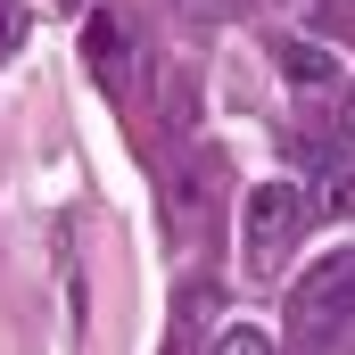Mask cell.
I'll return each instance as SVG.
<instances>
[{
    "instance_id": "6",
    "label": "cell",
    "mask_w": 355,
    "mask_h": 355,
    "mask_svg": "<svg viewBox=\"0 0 355 355\" xmlns=\"http://www.w3.org/2000/svg\"><path fill=\"white\" fill-rule=\"evenodd\" d=\"M314 198H322V215H355V157H331Z\"/></svg>"
},
{
    "instance_id": "1",
    "label": "cell",
    "mask_w": 355,
    "mask_h": 355,
    "mask_svg": "<svg viewBox=\"0 0 355 355\" xmlns=\"http://www.w3.org/2000/svg\"><path fill=\"white\" fill-rule=\"evenodd\" d=\"M289 339L297 347H347L355 339V257H322L289 289Z\"/></svg>"
},
{
    "instance_id": "11",
    "label": "cell",
    "mask_w": 355,
    "mask_h": 355,
    "mask_svg": "<svg viewBox=\"0 0 355 355\" xmlns=\"http://www.w3.org/2000/svg\"><path fill=\"white\" fill-rule=\"evenodd\" d=\"M289 8H297V0H289Z\"/></svg>"
},
{
    "instance_id": "9",
    "label": "cell",
    "mask_w": 355,
    "mask_h": 355,
    "mask_svg": "<svg viewBox=\"0 0 355 355\" xmlns=\"http://www.w3.org/2000/svg\"><path fill=\"white\" fill-rule=\"evenodd\" d=\"M8 42H17V8L0 0V50H8Z\"/></svg>"
},
{
    "instance_id": "7",
    "label": "cell",
    "mask_w": 355,
    "mask_h": 355,
    "mask_svg": "<svg viewBox=\"0 0 355 355\" xmlns=\"http://www.w3.org/2000/svg\"><path fill=\"white\" fill-rule=\"evenodd\" d=\"M272 339L265 331H257V322H223V331H215V355H265Z\"/></svg>"
},
{
    "instance_id": "4",
    "label": "cell",
    "mask_w": 355,
    "mask_h": 355,
    "mask_svg": "<svg viewBox=\"0 0 355 355\" xmlns=\"http://www.w3.org/2000/svg\"><path fill=\"white\" fill-rule=\"evenodd\" d=\"M272 58H281V75H289L297 91H322V83H339V58H331V50H314V42H281Z\"/></svg>"
},
{
    "instance_id": "5",
    "label": "cell",
    "mask_w": 355,
    "mask_h": 355,
    "mask_svg": "<svg viewBox=\"0 0 355 355\" xmlns=\"http://www.w3.org/2000/svg\"><path fill=\"white\" fill-rule=\"evenodd\" d=\"M215 331H223V322H215V289H207V281H198V289H182L174 339H182V347H215Z\"/></svg>"
},
{
    "instance_id": "2",
    "label": "cell",
    "mask_w": 355,
    "mask_h": 355,
    "mask_svg": "<svg viewBox=\"0 0 355 355\" xmlns=\"http://www.w3.org/2000/svg\"><path fill=\"white\" fill-rule=\"evenodd\" d=\"M314 215V198L297 190V182H248V198H240V240H248V272H272L281 265V248L297 240V223Z\"/></svg>"
},
{
    "instance_id": "3",
    "label": "cell",
    "mask_w": 355,
    "mask_h": 355,
    "mask_svg": "<svg viewBox=\"0 0 355 355\" xmlns=\"http://www.w3.org/2000/svg\"><path fill=\"white\" fill-rule=\"evenodd\" d=\"M83 67L99 83H124V75H132V25H124L116 8H91L83 17Z\"/></svg>"
},
{
    "instance_id": "8",
    "label": "cell",
    "mask_w": 355,
    "mask_h": 355,
    "mask_svg": "<svg viewBox=\"0 0 355 355\" xmlns=\"http://www.w3.org/2000/svg\"><path fill=\"white\" fill-rule=\"evenodd\" d=\"M190 17H232V0H182Z\"/></svg>"
},
{
    "instance_id": "10",
    "label": "cell",
    "mask_w": 355,
    "mask_h": 355,
    "mask_svg": "<svg viewBox=\"0 0 355 355\" xmlns=\"http://www.w3.org/2000/svg\"><path fill=\"white\" fill-rule=\"evenodd\" d=\"M347 132H355V99H347Z\"/></svg>"
}]
</instances>
